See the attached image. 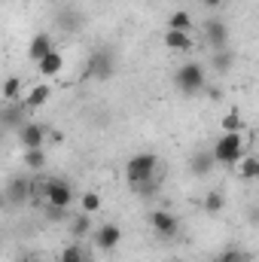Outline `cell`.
<instances>
[{"label":"cell","instance_id":"d6986e66","mask_svg":"<svg viewBox=\"0 0 259 262\" xmlns=\"http://www.w3.org/2000/svg\"><path fill=\"white\" fill-rule=\"evenodd\" d=\"M241 180H259V156H244L238 165Z\"/></svg>","mask_w":259,"mask_h":262},{"label":"cell","instance_id":"7c38bea8","mask_svg":"<svg viewBox=\"0 0 259 262\" xmlns=\"http://www.w3.org/2000/svg\"><path fill=\"white\" fill-rule=\"evenodd\" d=\"M52 49H55L52 37H49L46 31H40V34H34V40H31V46H28V58H31L34 64H40V61H43Z\"/></svg>","mask_w":259,"mask_h":262},{"label":"cell","instance_id":"ac0fdd59","mask_svg":"<svg viewBox=\"0 0 259 262\" xmlns=\"http://www.w3.org/2000/svg\"><path fill=\"white\" fill-rule=\"evenodd\" d=\"M25 95H21V79L18 76H9L6 82H3V104H15V101H21Z\"/></svg>","mask_w":259,"mask_h":262},{"label":"cell","instance_id":"6da1fadb","mask_svg":"<svg viewBox=\"0 0 259 262\" xmlns=\"http://www.w3.org/2000/svg\"><path fill=\"white\" fill-rule=\"evenodd\" d=\"M156 171H159V156L156 152H137L125 165V177H128L131 189H137L143 195L156 189Z\"/></svg>","mask_w":259,"mask_h":262},{"label":"cell","instance_id":"ba28073f","mask_svg":"<svg viewBox=\"0 0 259 262\" xmlns=\"http://www.w3.org/2000/svg\"><path fill=\"white\" fill-rule=\"evenodd\" d=\"M204 40H207V46H210L213 52L229 49V25L220 21V18H210V21L204 25Z\"/></svg>","mask_w":259,"mask_h":262},{"label":"cell","instance_id":"ffe728a7","mask_svg":"<svg viewBox=\"0 0 259 262\" xmlns=\"http://www.w3.org/2000/svg\"><path fill=\"white\" fill-rule=\"evenodd\" d=\"M168 28H171V31H186V34H192L195 25H192V18H189L186 9H177V12L168 18Z\"/></svg>","mask_w":259,"mask_h":262},{"label":"cell","instance_id":"7402d4cb","mask_svg":"<svg viewBox=\"0 0 259 262\" xmlns=\"http://www.w3.org/2000/svg\"><path fill=\"white\" fill-rule=\"evenodd\" d=\"M201 207H204V213H213V216H217V213L226 207V195H223L220 189H213V192H207V195H204Z\"/></svg>","mask_w":259,"mask_h":262},{"label":"cell","instance_id":"8992f818","mask_svg":"<svg viewBox=\"0 0 259 262\" xmlns=\"http://www.w3.org/2000/svg\"><path fill=\"white\" fill-rule=\"evenodd\" d=\"M149 226H153V232H156L159 238H165V241L177 238V232H180V220H177L171 210H153V213H149Z\"/></svg>","mask_w":259,"mask_h":262},{"label":"cell","instance_id":"4316f807","mask_svg":"<svg viewBox=\"0 0 259 262\" xmlns=\"http://www.w3.org/2000/svg\"><path fill=\"white\" fill-rule=\"evenodd\" d=\"M223 131H244V122H241V116H238V113H229V116L223 119Z\"/></svg>","mask_w":259,"mask_h":262},{"label":"cell","instance_id":"277c9868","mask_svg":"<svg viewBox=\"0 0 259 262\" xmlns=\"http://www.w3.org/2000/svg\"><path fill=\"white\" fill-rule=\"evenodd\" d=\"M43 201H46V207H61V210H67L73 204V186L67 180H61V177H49L43 183Z\"/></svg>","mask_w":259,"mask_h":262},{"label":"cell","instance_id":"9a60e30c","mask_svg":"<svg viewBox=\"0 0 259 262\" xmlns=\"http://www.w3.org/2000/svg\"><path fill=\"white\" fill-rule=\"evenodd\" d=\"M165 46L171 49V52H189L192 49V34H186V31H165Z\"/></svg>","mask_w":259,"mask_h":262},{"label":"cell","instance_id":"603a6c76","mask_svg":"<svg viewBox=\"0 0 259 262\" xmlns=\"http://www.w3.org/2000/svg\"><path fill=\"white\" fill-rule=\"evenodd\" d=\"M92 232V213H79L76 220H70V235L73 238H85Z\"/></svg>","mask_w":259,"mask_h":262},{"label":"cell","instance_id":"5bb4252c","mask_svg":"<svg viewBox=\"0 0 259 262\" xmlns=\"http://www.w3.org/2000/svg\"><path fill=\"white\" fill-rule=\"evenodd\" d=\"M37 70H40V76H43V79H55V76L64 70V55H61L58 49H52V52L37 64Z\"/></svg>","mask_w":259,"mask_h":262},{"label":"cell","instance_id":"4fadbf2b","mask_svg":"<svg viewBox=\"0 0 259 262\" xmlns=\"http://www.w3.org/2000/svg\"><path fill=\"white\" fill-rule=\"evenodd\" d=\"M49 98H52V85H49V82H40V85H34L31 92H25L21 104H25L28 110H40V107L49 104Z\"/></svg>","mask_w":259,"mask_h":262},{"label":"cell","instance_id":"30bf717a","mask_svg":"<svg viewBox=\"0 0 259 262\" xmlns=\"http://www.w3.org/2000/svg\"><path fill=\"white\" fill-rule=\"evenodd\" d=\"M46 131L43 125H37V122H25L21 131H18V143H21V149H40L43 143H46Z\"/></svg>","mask_w":259,"mask_h":262},{"label":"cell","instance_id":"1f68e13d","mask_svg":"<svg viewBox=\"0 0 259 262\" xmlns=\"http://www.w3.org/2000/svg\"><path fill=\"white\" fill-rule=\"evenodd\" d=\"M171 262H183V259H171Z\"/></svg>","mask_w":259,"mask_h":262},{"label":"cell","instance_id":"4dcf8cb0","mask_svg":"<svg viewBox=\"0 0 259 262\" xmlns=\"http://www.w3.org/2000/svg\"><path fill=\"white\" fill-rule=\"evenodd\" d=\"M25 262H43V259H25Z\"/></svg>","mask_w":259,"mask_h":262},{"label":"cell","instance_id":"e0dca14e","mask_svg":"<svg viewBox=\"0 0 259 262\" xmlns=\"http://www.w3.org/2000/svg\"><path fill=\"white\" fill-rule=\"evenodd\" d=\"M21 159H25V168H28V171H43V168H46V162H49L43 146H40V149H25V156H21Z\"/></svg>","mask_w":259,"mask_h":262},{"label":"cell","instance_id":"f1b7e54d","mask_svg":"<svg viewBox=\"0 0 259 262\" xmlns=\"http://www.w3.org/2000/svg\"><path fill=\"white\" fill-rule=\"evenodd\" d=\"M201 3H204L207 9H217V6H223V0H201Z\"/></svg>","mask_w":259,"mask_h":262},{"label":"cell","instance_id":"83f0119b","mask_svg":"<svg viewBox=\"0 0 259 262\" xmlns=\"http://www.w3.org/2000/svg\"><path fill=\"white\" fill-rule=\"evenodd\" d=\"M207 95H210L213 101H223V89H207Z\"/></svg>","mask_w":259,"mask_h":262},{"label":"cell","instance_id":"9c48e42d","mask_svg":"<svg viewBox=\"0 0 259 262\" xmlns=\"http://www.w3.org/2000/svg\"><path fill=\"white\" fill-rule=\"evenodd\" d=\"M34 198V180H28V177H12L9 183H6V201L9 204H25V201H31Z\"/></svg>","mask_w":259,"mask_h":262},{"label":"cell","instance_id":"52a82bcc","mask_svg":"<svg viewBox=\"0 0 259 262\" xmlns=\"http://www.w3.org/2000/svg\"><path fill=\"white\" fill-rule=\"evenodd\" d=\"M119 244H122V226H119V223H104V226L95 229V247H98V250L110 253V250H116Z\"/></svg>","mask_w":259,"mask_h":262},{"label":"cell","instance_id":"44dd1931","mask_svg":"<svg viewBox=\"0 0 259 262\" xmlns=\"http://www.w3.org/2000/svg\"><path fill=\"white\" fill-rule=\"evenodd\" d=\"M235 64V55L229 52V49H220V52H213V58H210V67L217 70V73H229Z\"/></svg>","mask_w":259,"mask_h":262},{"label":"cell","instance_id":"3957f363","mask_svg":"<svg viewBox=\"0 0 259 262\" xmlns=\"http://www.w3.org/2000/svg\"><path fill=\"white\" fill-rule=\"evenodd\" d=\"M174 85H177L180 95H198V92H204L207 89V70H204V64H198V61L180 64L177 73H174Z\"/></svg>","mask_w":259,"mask_h":262},{"label":"cell","instance_id":"8fae6325","mask_svg":"<svg viewBox=\"0 0 259 262\" xmlns=\"http://www.w3.org/2000/svg\"><path fill=\"white\" fill-rule=\"evenodd\" d=\"M25 110H28V107H25L21 101H15V104H6V107H3V116H0L3 128H6V131H15V134H18V131H21V125L28 122V119H25Z\"/></svg>","mask_w":259,"mask_h":262},{"label":"cell","instance_id":"d4e9b609","mask_svg":"<svg viewBox=\"0 0 259 262\" xmlns=\"http://www.w3.org/2000/svg\"><path fill=\"white\" fill-rule=\"evenodd\" d=\"M58 262H92V259L85 256V250H82L79 244H70V247L61 250V259H58Z\"/></svg>","mask_w":259,"mask_h":262},{"label":"cell","instance_id":"7a4b0ae2","mask_svg":"<svg viewBox=\"0 0 259 262\" xmlns=\"http://www.w3.org/2000/svg\"><path fill=\"white\" fill-rule=\"evenodd\" d=\"M210 152H213L217 165H226V168L241 165V159H244V137H241V131H226V134H220Z\"/></svg>","mask_w":259,"mask_h":262},{"label":"cell","instance_id":"f546056e","mask_svg":"<svg viewBox=\"0 0 259 262\" xmlns=\"http://www.w3.org/2000/svg\"><path fill=\"white\" fill-rule=\"evenodd\" d=\"M253 223H259V207L253 210Z\"/></svg>","mask_w":259,"mask_h":262},{"label":"cell","instance_id":"2e32d148","mask_svg":"<svg viewBox=\"0 0 259 262\" xmlns=\"http://www.w3.org/2000/svg\"><path fill=\"white\" fill-rule=\"evenodd\" d=\"M213 165H217L213 152H195L192 159H189V171H192L195 177H207L213 171Z\"/></svg>","mask_w":259,"mask_h":262},{"label":"cell","instance_id":"5b68a950","mask_svg":"<svg viewBox=\"0 0 259 262\" xmlns=\"http://www.w3.org/2000/svg\"><path fill=\"white\" fill-rule=\"evenodd\" d=\"M113 73H116L113 52L110 49H95L92 58H89V76H95L98 82H107V79H113Z\"/></svg>","mask_w":259,"mask_h":262},{"label":"cell","instance_id":"cb8c5ba5","mask_svg":"<svg viewBox=\"0 0 259 262\" xmlns=\"http://www.w3.org/2000/svg\"><path fill=\"white\" fill-rule=\"evenodd\" d=\"M213 262H250V253H247V250H241V247H226V250H223Z\"/></svg>","mask_w":259,"mask_h":262},{"label":"cell","instance_id":"484cf974","mask_svg":"<svg viewBox=\"0 0 259 262\" xmlns=\"http://www.w3.org/2000/svg\"><path fill=\"white\" fill-rule=\"evenodd\" d=\"M79 207H82V213H98L101 210V195L98 192H85L79 198Z\"/></svg>","mask_w":259,"mask_h":262}]
</instances>
